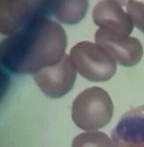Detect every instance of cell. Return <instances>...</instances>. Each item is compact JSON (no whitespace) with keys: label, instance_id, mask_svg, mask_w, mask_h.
I'll return each mask as SVG.
<instances>
[{"label":"cell","instance_id":"obj_1","mask_svg":"<svg viewBox=\"0 0 144 147\" xmlns=\"http://www.w3.org/2000/svg\"><path fill=\"white\" fill-rule=\"evenodd\" d=\"M67 45L62 25L41 15L1 40V63L13 73L32 75L59 61Z\"/></svg>","mask_w":144,"mask_h":147},{"label":"cell","instance_id":"obj_2","mask_svg":"<svg viewBox=\"0 0 144 147\" xmlns=\"http://www.w3.org/2000/svg\"><path fill=\"white\" fill-rule=\"evenodd\" d=\"M110 96L104 89L93 86L83 90L74 99L71 116L74 123L83 130H97L106 126L114 114Z\"/></svg>","mask_w":144,"mask_h":147},{"label":"cell","instance_id":"obj_3","mask_svg":"<svg viewBox=\"0 0 144 147\" xmlns=\"http://www.w3.org/2000/svg\"><path fill=\"white\" fill-rule=\"evenodd\" d=\"M69 56L76 71L90 81H107L117 72L113 56L97 43L80 42L71 49Z\"/></svg>","mask_w":144,"mask_h":147},{"label":"cell","instance_id":"obj_4","mask_svg":"<svg viewBox=\"0 0 144 147\" xmlns=\"http://www.w3.org/2000/svg\"><path fill=\"white\" fill-rule=\"evenodd\" d=\"M32 77L46 96L59 98L72 89L77 74L70 56L65 54L57 63L42 68L33 74Z\"/></svg>","mask_w":144,"mask_h":147},{"label":"cell","instance_id":"obj_5","mask_svg":"<svg viewBox=\"0 0 144 147\" xmlns=\"http://www.w3.org/2000/svg\"><path fill=\"white\" fill-rule=\"evenodd\" d=\"M1 33L9 35L37 16H52V1H1Z\"/></svg>","mask_w":144,"mask_h":147},{"label":"cell","instance_id":"obj_6","mask_svg":"<svg viewBox=\"0 0 144 147\" xmlns=\"http://www.w3.org/2000/svg\"><path fill=\"white\" fill-rule=\"evenodd\" d=\"M95 40L113 56L116 63L122 66H134L143 56V46L134 36L113 34L98 28L95 32Z\"/></svg>","mask_w":144,"mask_h":147},{"label":"cell","instance_id":"obj_7","mask_svg":"<svg viewBox=\"0 0 144 147\" xmlns=\"http://www.w3.org/2000/svg\"><path fill=\"white\" fill-rule=\"evenodd\" d=\"M92 16L99 28L113 34L130 36L134 30L125 1H101L93 8Z\"/></svg>","mask_w":144,"mask_h":147},{"label":"cell","instance_id":"obj_8","mask_svg":"<svg viewBox=\"0 0 144 147\" xmlns=\"http://www.w3.org/2000/svg\"><path fill=\"white\" fill-rule=\"evenodd\" d=\"M111 137L114 147H144V105L124 114Z\"/></svg>","mask_w":144,"mask_h":147},{"label":"cell","instance_id":"obj_9","mask_svg":"<svg viewBox=\"0 0 144 147\" xmlns=\"http://www.w3.org/2000/svg\"><path fill=\"white\" fill-rule=\"evenodd\" d=\"M88 1H52V16L66 24H75L86 16Z\"/></svg>","mask_w":144,"mask_h":147},{"label":"cell","instance_id":"obj_10","mask_svg":"<svg viewBox=\"0 0 144 147\" xmlns=\"http://www.w3.org/2000/svg\"><path fill=\"white\" fill-rule=\"evenodd\" d=\"M71 147H114L110 137L102 131L86 132L76 136Z\"/></svg>","mask_w":144,"mask_h":147},{"label":"cell","instance_id":"obj_11","mask_svg":"<svg viewBox=\"0 0 144 147\" xmlns=\"http://www.w3.org/2000/svg\"><path fill=\"white\" fill-rule=\"evenodd\" d=\"M126 9L134 26L144 34V3L138 1H125Z\"/></svg>","mask_w":144,"mask_h":147}]
</instances>
